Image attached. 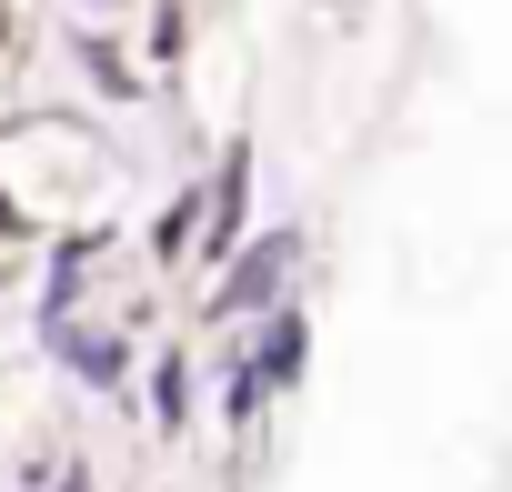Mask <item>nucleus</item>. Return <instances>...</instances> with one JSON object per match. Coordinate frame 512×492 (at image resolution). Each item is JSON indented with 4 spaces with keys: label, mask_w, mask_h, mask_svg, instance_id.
Here are the masks:
<instances>
[{
    "label": "nucleus",
    "mask_w": 512,
    "mask_h": 492,
    "mask_svg": "<svg viewBox=\"0 0 512 492\" xmlns=\"http://www.w3.org/2000/svg\"><path fill=\"white\" fill-rule=\"evenodd\" d=\"M101 181H111V161H101V141L81 121L0 131V211H11V231H81Z\"/></svg>",
    "instance_id": "f257e3e1"
},
{
    "label": "nucleus",
    "mask_w": 512,
    "mask_h": 492,
    "mask_svg": "<svg viewBox=\"0 0 512 492\" xmlns=\"http://www.w3.org/2000/svg\"><path fill=\"white\" fill-rule=\"evenodd\" d=\"M292 262H302V241L292 231H272V241H251V252L211 282V322H251V312H262L282 282H292Z\"/></svg>",
    "instance_id": "f03ea898"
},
{
    "label": "nucleus",
    "mask_w": 512,
    "mask_h": 492,
    "mask_svg": "<svg viewBox=\"0 0 512 492\" xmlns=\"http://www.w3.org/2000/svg\"><path fill=\"white\" fill-rule=\"evenodd\" d=\"M302 352H312V332H302V312H272V322H262V342H251L241 362L262 372V392H282V382H302Z\"/></svg>",
    "instance_id": "7ed1b4c3"
},
{
    "label": "nucleus",
    "mask_w": 512,
    "mask_h": 492,
    "mask_svg": "<svg viewBox=\"0 0 512 492\" xmlns=\"http://www.w3.org/2000/svg\"><path fill=\"white\" fill-rule=\"evenodd\" d=\"M201 221H211V231H201L211 252H231V241H241V161H221V191H211V211H201Z\"/></svg>",
    "instance_id": "20e7f679"
},
{
    "label": "nucleus",
    "mask_w": 512,
    "mask_h": 492,
    "mask_svg": "<svg viewBox=\"0 0 512 492\" xmlns=\"http://www.w3.org/2000/svg\"><path fill=\"white\" fill-rule=\"evenodd\" d=\"M151 422H191V372H181V362L151 372Z\"/></svg>",
    "instance_id": "39448f33"
},
{
    "label": "nucleus",
    "mask_w": 512,
    "mask_h": 492,
    "mask_svg": "<svg viewBox=\"0 0 512 492\" xmlns=\"http://www.w3.org/2000/svg\"><path fill=\"white\" fill-rule=\"evenodd\" d=\"M91 11H131V0H91Z\"/></svg>",
    "instance_id": "423d86ee"
},
{
    "label": "nucleus",
    "mask_w": 512,
    "mask_h": 492,
    "mask_svg": "<svg viewBox=\"0 0 512 492\" xmlns=\"http://www.w3.org/2000/svg\"><path fill=\"white\" fill-rule=\"evenodd\" d=\"M332 11H362V0H332Z\"/></svg>",
    "instance_id": "0eeeda50"
}]
</instances>
